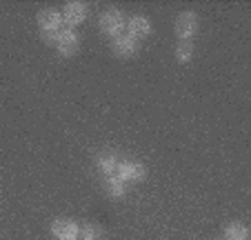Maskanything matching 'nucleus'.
I'll return each mask as SVG.
<instances>
[{
    "mask_svg": "<svg viewBox=\"0 0 251 240\" xmlns=\"http://www.w3.org/2000/svg\"><path fill=\"white\" fill-rule=\"evenodd\" d=\"M98 25H100V31L102 33L116 38V36L123 33L125 27H127V20H125V16H123V11L120 9H107L102 16H100Z\"/></svg>",
    "mask_w": 251,
    "mask_h": 240,
    "instance_id": "nucleus-1",
    "label": "nucleus"
},
{
    "mask_svg": "<svg viewBox=\"0 0 251 240\" xmlns=\"http://www.w3.org/2000/svg\"><path fill=\"white\" fill-rule=\"evenodd\" d=\"M196 31H198V16L194 11L178 14V18H176V36H178V40H191Z\"/></svg>",
    "mask_w": 251,
    "mask_h": 240,
    "instance_id": "nucleus-2",
    "label": "nucleus"
},
{
    "mask_svg": "<svg viewBox=\"0 0 251 240\" xmlns=\"http://www.w3.org/2000/svg\"><path fill=\"white\" fill-rule=\"evenodd\" d=\"M51 236L56 240H78L80 227L69 218H58V220L51 222Z\"/></svg>",
    "mask_w": 251,
    "mask_h": 240,
    "instance_id": "nucleus-3",
    "label": "nucleus"
},
{
    "mask_svg": "<svg viewBox=\"0 0 251 240\" xmlns=\"http://www.w3.org/2000/svg\"><path fill=\"white\" fill-rule=\"evenodd\" d=\"M62 23H67L69 27H76L82 20L87 18V5L80 0H74V2H67L65 9H62Z\"/></svg>",
    "mask_w": 251,
    "mask_h": 240,
    "instance_id": "nucleus-4",
    "label": "nucleus"
},
{
    "mask_svg": "<svg viewBox=\"0 0 251 240\" xmlns=\"http://www.w3.org/2000/svg\"><path fill=\"white\" fill-rule=\"evenodd\" d=\"M56 49L62 56H74L78 52V33L74 29H60L56 38Z\"/></svg>",
    "mask_w": 251,
    "mask_h": 240,
    "instance_id": "nucleus-5",
    "label": "nucleus"
},
{
    "mask_svg": "<svg viewBox=\"0 0 251 240\" xmlns=\"http://www.w3.org/2000/svg\"><path fill=\"white\" fill-rule=\"evenodd\" d=\"M111 52L120 58H131L138 52V40L131 38L129 33H120L114 38V45H111Z\"/></svg>",
    "mask_w": 251,
    "mask_h": 240,
    "instance_id": "nucleus-6",
    "label": "nucleus"
},
{
    "mask_svg": "<svg viewBox=\"0 0 251 240\" xmlns=\"http://www.w3.org/2000/svg\"><path fill=\"white\" fill-rule=\"evenodd\" d=\"M62 25V16L56 9H43L38 14V27L43 33H58Z\"/></svg>",
    "mask_w": 251,
    "mask_h": 240,
    "instance_id": "nucleus-7",
    "label": "nucleus"
},
{
    "mask_svg": "<svg viewBox=\"0 0 251 240\" xmlns=\"http://www.w3.org/2000/svg\"><path fill=\"white\" fill-rule=\"evenodd\" d=\"M116 174H118V178L123 183H129V180H142L147 176V169L140 162H118Z\"/></svg>",
    "mask_w": 251,
    "mask_h": 240,
    "instance_id": "nucleus-8",
    "label": "nucleus"
},
{
    "mask_svg": "<svg viewBox=\"0 0 251 240\" xmlns=\"http://www.w3.org/2000/svg\"><path fill=\"white\" fill-rule=\"evenodd\" d=\"M127 33L131 38H147L149 33H151V23H149V18H145V16H131L127 23Z\"/></svg>",
    "mask_w": 251,
    "mask_h": 240,
    "instance_id": "nucleus-9",
    "label": "nucleus"
},
{
    "mask_svg": "<svg viewBox=\"0 0 251 240\" xmlns=\"http://www.w3.org/2000/svg\"><path fill=\"white\" fill-rule=\"evenodd\" d=\"M191 56H194V40H178V45H176V60L189 62Z\"/></svg>",
    "mask_w": 251,
    "mask_h": 240,
    "instance_id": "nucleus-10",
    "label": "nucleus"
},
{
    "mask_svg": "<svg viewBox=\"0 0 251 240\" xmlns=\"http://www.w3.org/2000/svg\"><path fill=\"white\" fill-rule=\"evenodd\" d=\"M225 240H249V229L240 222H231L225 229Z\"/></svg>",
    "mask_w": 251,
    "mask_h": 240,
    "instance_id": "nucleus-11",
    "label": "nucleus"
},
{
    "mask_svg": "<svg viewBox=\"0 0 251 240\" xmlns=\"http://www.w3.org/2000/svg\"><path fill=\"white\" fill-rule=\"evenodd\" d=\"M104 187H107V193H109L111 198H120L127 191V183H123L118 176H109V178L104 180Z\"/></svg>",
    "mask_w": 251,
    "mask_h": 240,
    "instance_id": "nucleus-12",
    "label": "nucleus"
},
{
    "mask_svg": "<svg viewBox=\"0 0 251 240\" xmlns=\"http://www.w3.org/2000/svg\"><path fill=\"white\" fill-rule=\"evenodd\" d=\"M116 167H118V160L114 158V156H102V158H100V169L104 171V174H114L116 171Z\"/></svg>",
    "mask_w": 251,
    "mask_h": 240,
    "instance_id": "nucleus-13",
    "label": "nucleus"
},
{
    "mask_svg": "<svg viewBox=\"0 0 251 240\" xmlns=\"http://www.w3.org/2000/svg\"><path fill=\"white\" fill-rule=\"evenodd\" d=\"M100 234H102V231H100V227H96V225H87L80 229V236L85 240H98Z\"/></svg>",
    "mask_w": 251,
    "mask_h": 240,
    "instance_id": "nucleus-14",
    "label": "nucleus"
}]
</instances>
